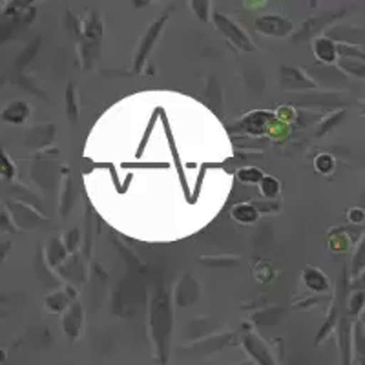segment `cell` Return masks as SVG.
<instances>
[{
    "label": "cell",
    "instance_id": "cell-4",
    "mask_svg": "<svg viewBox=\"0 0 365 365\" xmlns=\"http://www.w3.org/2000/svg\"><path fill=\"white\" fill-rule=\"evenodd\" d=\"M336 44L332 41L325 37H319L316 38V44H314V53L316 57L325 61V63H334V58H336Z\"/></svg>",
    "mask_w": 365,
    "mask_h": 365
},
{
    "label": "cell",
    "instance_id": "cell-9",
    "mask_svg": "<svg viewBox=\"0 0 365 365\" xmlns=\"http://www.w3.org/2000/svg\"><path fill=\"white\" fill-rule=\"evenodd\" d=\"M161 26H163V22L158 21L154 26H152V28H150L148 34H146L145 42H143V46H141V51H139V64H141L143 61H145L146 53H148V50H150V48H152V42H154L155 37H158Z\"/></svg>",
    "mask_w": 365,
    "mask_h": 365
},
{
    "label": "cell",
    "instance_id": "cell-10",
    "mask_svg": "<svg viewBox=\"0 0 365 365\" xmlns=\"http://www.w3.org/2000/svg\"><path fill=\"white\" fill-rule=\"evenodd\" d=\"M259 187H262L263 195H267V197H274V195L279 194V182L274 178H263Z\"/></svg>",
    "mask_w": 365,
    "mask_h": 365
},
{
    "label": "cell",
    "instance_id": "cell-5",
    "mask_svg": "<svg viewBox=\"0 0 365 365\" xmlns=\"http://www.w3.org/2000/svg\"><path fill=\"white\" fill-rule=\"evenodd\" d=\"M303 276H305L303 279H305L307 287H311L312 291H316V292L327 291L329 282H327V278H325L324 272H319V270H316V269H307L305 272H303Z\"/></svg>",
    "mask_w": 365,
    "mask_h": 365
},
{
    "label": "cell",
    "instance_id": "cell-6",
    "mask_svg": "<svg viewBox=\"0 0 365 365\" xmlns=\"http://www.w3.org/2000/svg\"><path fill=\"white\" fill-rule=\"evenodd\" d=\"M28 106L21 103V101H17V103L9 104L8 108L4 110V120H8V123H22L26 115H28Z\"/></svg>",
    "mask_w": 365,
    "mask_h": 365
},
{
    "label": "cell",
    "instance_id": "cell-12",
    "mask_svg": "<svg viewBox=\"0 0 365 365\" xmlns=\"http://www.w3.org/2000/svg\"><path fill=\"white\" fill-rule=\"evenodd\" d=\"M344 64L345 68H349V70L351 71H354V73L356 75H360V77H365V66L364 64H358V63H354V58H351V63H347V61H344Z\"/></svg>",
    "mask_w": 365,
    "mask_h": 365
},
{
    "label": "cell",
    "instance_id": "cell-1",
    "mask_svg": "<svg viewBox=\"0 0 365 365\" xmlns=\"http://www.w3.org/2000/svg\"><path fill=\"white\" fill-rule=\"evenodd\" d=\"M214 21H216L217 28H220L221 31H223V34L227 35V37L234 42V44H237V46H240V48H243V50H249V51L254 50L252 41H250V38L247 37L245 31H243V29H241L240 26L234 24L232 21H228V19L225 17V15H216V17H214Z\"/></svg>",
    "mask_w": 365,
    "mask_h": 365
},
{
    "label": "cell",
    "instance_id": "cell-11",
    "mask_svg": "<svg viewBox=\"0 0 365 365\" xmlns=\"http://www.w3.org/2000/svg\"><path fill=\"white\" fill-rule=\"evenodd\" d=\"M240 179L241 181H247V182H256L263 181V174L257 168H243V170H240Z\"/></svg>",
    "mask_w": 365,
    "mask_h": 365
},
{
    "label": "cell",
    "instance_id": "cell-3",
    "mask_svg": "<svg viewBox=\"0 0 365 365\" xmlns=\"http://www.w3.org/2000/svg\"><path fill=\"white\" fill-rule=\"evenodd\" d=\"M282 77L283 81H289L291 83L285 84V88L289 90H298V88H307V86H316L311 79L307 77V73H303V71L294 70V68H283L282 70Z\"/></svg>",
    "mask_w": 365,
    "mask_h": 365
},
{
    "label": "cell",
    "instance_id": "cell-8",
    "mask_svg": "<svg viewBox=\"0 0 365 365\" xmlns=\"http://www.w3.org/2000/svg\"><path fill=\"white\" fill-rule=\"evenodd\" d=\"M232 216L240 223H254L257 220V210L254 207H250V205H237L232 210Z\"/></svg>",
    "mask_w": 365,
    "mask_h": 365
},
{
    "label": "cell",
    "instance_id": "cell-2",
    "mask_svg": "<svg viewBox=\"0 0 365 365\" xmlns=\"http://www.w3.org/2000/svg\"><path fill=\"white\" fill-rule=\"evenodd\" d=\"M256 28L265 35H272V37H285L292 31V24L285 21L278 15H267V17L257 19Z\"/></svg>",
    "mask_w": 365,
    "mask_h": 365
},
{
    "label": "cell",
    "instance_id": "cell-7",
    "mask_svg": "<svg viewBox=\"0 0 365 365\" xmlns=\"http://www.w3.org/2000/svg\"><path fill=\"white\" fill-rule=\"evenodd\" d=\"M269 113L265 112H254L252 115H247V119L241 123V125L245 126V132H252V133H257L262 132L263 126H265V123L269 120Z\"/></svg>",
    "mask_w": 365,
    "mask_h": 365
}]
</instances>
